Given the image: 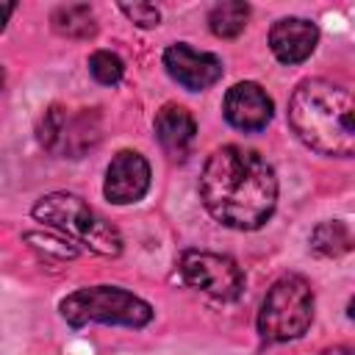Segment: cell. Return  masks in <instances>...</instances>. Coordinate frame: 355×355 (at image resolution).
Listing matches in <instances>:
<instances>
[{"label": "cell", "mask_w": 355, "mask_h": 355, "mask_svg": "<svg viewBox=\"0 0 355 355\" xmlns=\"http://www.w3.org/2000/svg\"><path fill=\"white\" fill-rule=\"evenodd\" d=\"M53 28L61 33V36H69V39H89L94 36L97 25H94V14L86 3H67V6H58L53 11Z\"/></svg>", "instance_id": "obj_14"}, {"label": "cell", "mask_w": 355, "mask_h": 355, "mask_svg": "<svg viewBox=\"0 0 355 355\" xmlns=\"http://www.w3.org/2000/svg\"><path fill=\"white\" fill-rule=\"evenodd\" d=\"M119 11L139 28H155L161 22V11L153 3H122Z\"/></svg>", "instance_id": "obj_17"}, {"label": "cell", "mask_w": 355, "mask_h": 355, "mask_svg": "<svg viewBox=\"0 0 355 355\" xmlns=\"http://www.w3.org/2000/svg\"><path fill=\"white\" fill-rule=\"evenodd\" d=\"M178 269L191 288L214 300L233 302L244 291V272L227 255L208 252V250H186L178 261Z\"/></svg>", "instance_id": "obj_6"}, {"label": "cell", "mask_w": 355, "mask_h": 355, "mask_svg": "<svg viewBox=\"0 0 355 355\" xmlns=\"http://www.w3.org/2000/svg\"><path fill=\"white\" fill-rule=\"evenodd\" d=\"M313 319V288L302 275L277 277L263 294L258 311V333L266 344L300 338Z\"/></svg>", "instance_id": "obj_5"}, {"label": "cell", "mask_w": 355, "mask_h": 355, "mask_svg": "<svg viewBox=\"0 0 355 355\" xmlns=\"http://www.w3.org/2000/svg\"><path fill=\"white\" fill-rule=\"evenodd\" d=\"M25 241H33L31 247H36V250H50V252H55L58 258H75V255H78V250L69 247V244L61 241V239H42L39 233H25Z\"/></svg>", "instance_id": "obj_18"}, {"label": "cell", "mask_w": 355, "mask_h": 355, "mask_svg": "<svg viewBox=\"0 0 355 355\" xmlns=\"http://www.w3.org/2000/svg\"><path fill=\"white\" fill-rule=\"evenodd\" d=\"M150 189V164L141 153L136 150H119L108 169H105V183L103 194L114 205H130L139 202Z\"/></svg>", "instance_id": "obj_9"}, {"label": "cell", "mask_w": 355, "mask_h": 355, "mask_svg": "<svg viewBox=\"0 0 355 355\" xmlns=\"http://www.w3.org/2000/svg\"><path fill=\"white\" fill-rule=\"evenodd\" d=\"M222 111H225V119H227L236 130L255 133V130H263V128L272 122L275 103H272V97L263 92L261 83H255V80H241V83H236V86L227 89V94H225V100H222Z\"/></svg>", "instance_id": "obj_10"}, {"label": "cell", "mask_w": 355, "mask_h": 355, "mask_svg": "<svg viewBox=\"0 0 355 355\" xmlns=\"http://www.w3.org/2000/svg\"><path fill=\"white\" fill-rule=\"evenodd\" d=\"M200 200L205 211L233 230H258L277 205V178L269 161L239 144L211 153L200 175Z\"/></svg>", "instance_id": "obj_1"}, {"label": "cell", "mask_w": 355, "mask_h": 355, "mask_svg": "<svg viewBox=\"0 0 355 355\" xmlns=\"http://www.w3.org/2000/svg\"><path fill=\"white\" fill-rule=\"evenodd\" d=\"M39 141L55 155L78 158L100 141L97 116L86 108L69 111L64 105H50L39 119Z\"/></svg>", "instance_id": "obj_7"}, {"label": "cell", "mask_w": 355, "mask_h": 355, "mask_svg": "<svg viewBox=\"0 0 355 355\" xmlns=\"http://www.w3.org/2000/svg\"><path fill=\"white\" fill-rule=\"evenodd\" d=\"M319 42V28L305 17H283L269 28V47L280 64H302Z\"/></svg>", "instance_id": "obj_11"}, {"label": "cell", "mask_w": 355, "mask_h": 355, "mask_svg": "<svg viewBox=\"0 0 355 355\" xmlns=\"http://www.w3.org/2000/svg\"><path fill=\"white\" fill-rule=\"evenodd\" d=\"M311 250L324 258H338L352 250V230L341 219H330L313 227L311 233Z\"/></svg>", "instance_id": "obj_13"}, {"label": "cell", "mask_w": 355, "mask_h": 355, "mask_svg": "<svg viewBox=\"0 0 355 355\" xmlns=\"http://www.w3.org/2000/svg\"><path fill=\"white\" fill-rule=\"evenodd\" d=\"M0 83H3V75H0Z\"/></svg>", "instance_id": "obj_21"}, {"label": "cell", "mask_w": 355, "mask_h": 355, "mask_svg": "<svg viewBox=\"0 0 355 355\" xmlns=\"http://www.w3.org/2000/svg\"><path fill=\"white\" fill-rule=\"evenodd\" d=\"M247 17H250V6L247 3H241V0H225V3H216L211 8L208 28L219 39H233V36H239L244 31Z\"/></svg>", "instance_id": "obj_15"}, {"label": "cell", "mask_w": 355, "mask_h": 355, "mask_svg": "<svg viewBox=\"0 0 355 355\" xmlns=\"http://www.w3.org/2000/svg\"><path fill=\"white\" fill-rule=\"evenodd\" d=\"M319 355H355V352H352V347L338 344V347H327V349H322Z\"/></svg>", "instance_id": "obj_20"}, {"label": "cell", "mask_w": 355, "mask_h": 355, "mask_svg": "<svg viewBox=\"0 0 355 355\" xmlns=\"http://www.w3.org/2000/svg\"><path fill=\"white\" fill-rule=\"evenodd\" d=\"M89 72H92V78H94L97 83H103V86H116V83L122 80V75H125V64H122V58H119L116 53H111V50H94V53L89 55Z\"/></svg>", "instance_id": "obj_16"}, {"label": "cell", "mask_w": 355, "mask_h": 355, "mask_svg": "<svg viewBox=\"0 0 355 355\" xmlns=\"http://www.w3.org/2000/svg\"><path fill=\"white\" fill-rule=\"evenodd\" d=\"M164 67L169 78L189 92L211 89L222 78V58L205 50H194L186 42H175L164 50Z\"/></svg>", "instance_id": "obj_8"}, {"label": "cell", "mask_w": 355, "mask_h": 355, "mask_svg": "<svg viewBox=\"0 0 355 355\" xmlns=\"http://www.w3.org/2000/svg\"><path fill=\"white\" fill-rule=\"evenodd\" d=\"M153 128H155V139H158L161 150L172 161H186L191 155V147L197 139V122L183 105H175V103L164 105L155 114Z\"/></svg>", "instance_id": "obj_12"}, {"label": "cell", "mask_w": 355, "mask_h": 355, "mask_svg": "<svg viewBox=\"0 0 355 355\" xmlns=\"http://www.w3.org/2000/svg\"><path fill=\"white\" fill-rule=\"evenodd\" d=\"M31 216L36 222L64 233L67 239L89 247L97 255H119L122 252L119 230L111 222H105L103 216H97L78 194H67V191L44 194L31 208Z\"/></svg>", "instance_id": "obj_3"}, {"label": "cell", "mask_w": 355, "mask_h": 355, "mask_svg": "<svg viewBox=\"0 0 355 355\" xmlns=\"http://www.w3.org/2000/svg\"><path fill=\"white\" fill-rule=\"evenodd\" d=\"M64 322L75 330L86 324H122L144 327L153 319V305L119 286H86L67 294L58 305Z\"/></svg>", "instance_id": "obj_4"}, {"label": "cell", "mask_w": 355, "mask_h": 355, "mask_svg": "<svg viewBox=\"0 0 355 355\" xmlns=\"http://www.w3.org/2000/svg\"><path fill=\"white\" fill-rule=\"evenodd\" d=\"M14 8H17V6H14L11 0H0V31L6 28V22H8V17L14 14Z\"/></svg>", "instance_id": "obj_19"}, {"label": "cell", "mask_w": 355, "mask_h": 355, "mask_svg": "<svg viewBox=\"0 0 355 355\" xmlns=\"http://www.w3.org/2000/svg\"><path fill=\"white\" fill-rule=\"evenodd\" d=\"M355 100L341 83L305 78L288 100V125L297 139L322 155L349 158L355 150Z\"/></svg>", "instance_id": "obj_2"}]
</instances>
